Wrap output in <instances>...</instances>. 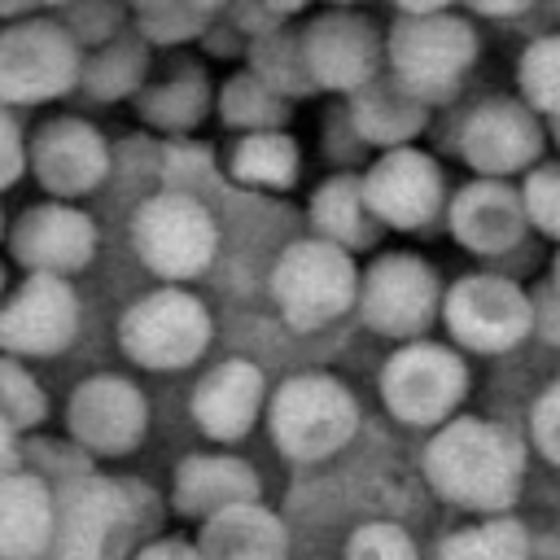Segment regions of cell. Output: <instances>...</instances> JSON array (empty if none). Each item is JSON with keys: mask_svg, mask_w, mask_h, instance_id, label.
<instances>
[{"mask_svg": "<svg viewBox=\"0 0 560 560\" xmlns=\"http://www.w3.org/2000/svg\"><path fill=\"white\" fill-rule=\"evenodd\" d=\"M521 472H525L521 446L486 420H446L424 446V477L455 508H472V512L512 508L521 490Z\"/></svg>", "mask_w": 560, "mask_h": 560, "instance_id": "1", "label": "cell"}, {"mask_svg": "<svg viewBox=\"0 0 560 560\" xmlns=\"http://www.w3.org/2000/svg\"><path fill=\"white\" fill-rule=\"evenodd\" d=\"M359 407L332 376H289L271 398V438L289 459H324L354 438Z\"/></svg>", "mask_w": 560, "mask_h": 560, "instance_id": "2", "label": "cell"}, {"mask_svg": "<svg viewBox=\"0 0 560 560\" xmlns=\"http://www.w3.org/2000/svg\"><path fill=\"white\" fill-rule=\"evenodd\" d=\"M136 512L122 486L83 477L57 494L48 560H127Z\"/></svg>", "mask_w": 560, "mask_h": 560, "instance_id": "3", "label": "cell"}, {"mask_svg": "<svg viewBox=\"0 0 560 560\" xmlns=\"http://www.w3.org/2000/svg\"><path fill=\"white\" fill-rule=\"evenodd\" d=\"M271 289H276V302L293 328H319L354 302L359 276H354V262L346 258L341 245L298 241L276 262Z\"/></svg>", "mask_w": 560, "mask_h": 560, "instance_id": "4", "label": "cell"}, {"mask_svg": "<svg viewBox=\"0 0 560 560\" xmlns=\"http://www.w3.org/2000/svg\"><path fill=\"white\" fill-rule=\"evenodd\" d=\"M122 350L144 368H184L210 341L206 306L184 289H158L140 298L118 324Z\"/></svg>", "mask_w": 560, "mask_h": 560, "instance_id": "5", "label": "cell"}, {"mask_svg": "<svg viewBox=\"0 0 560 560\" xmlns=\"http://www.w3.org/2000/svg\"><path fill=\"white\" fill-rule=\"evenodd\" d=\"M214 241L219 236L210 214L184 192H162L136 214V249L144 267L166 280H188L206 271V262L214 258Z\"/></svg>", "mask_w": 560, "mask_h": 560, "instance_id": "6", "label": "cell"}, {"mask_svg": "<svg viewBox=\"0 0 560 560\" xmlns=\"http://www.w3.org/2000/svg\"><path fill=\"white\" fill-rule=\"evenodd\" d=\"M446 324L459 346L477 354H499L529 332L534 306L503 276H464L446 293Z\"/></svg>", "mask_w": 560, "mask_h": 560, "instance_id": "7", "label": "cell"}, {"mask_svg": "<svg viewBox=\"0 0 560 560\" xmlns=\"http://www.w3.org/2000/svg\"><path fill=\"white\" fill-rule=\"evenodd\" d=\"M385 407L407 424H438L464 398V363L442 346H407L385 363Z\"/></svg>", "mask_w": 560, "mask_h": 560, "instance_id": "8", "label": "cell"}, {"mask_svg": "<svg viewBox=\"0 0 560 560\" xmlns=\"http://www.w3.org/2000/svg\"><path fill=\"white\" fill-rule=\"evenodd\" d=\"M79 74V52L66 31L48 22L9 26L0 35V96L4 101H48L61 96Z\"/></svg>", "mask_w": 560, "mask_h": 560, "instance_id": "9", "label": "cell"}, {"mask_svg": "<svg viewBox=\"0 0 560 560\" xmlns=\"http://www.w3.org/2000/svg\"><path fill=\"white\" fill-rule=\"evenodd\" d=\"M394 66L398 79L416 92H442L451 88L464 66L477 57V39L459 18H442V13H411L398 31H394Z\"/></svg>", "mask_w": 560, "mask_h": 560, "instance_id": "10", "label": "cell"}, {"mask_svg": "<svg viewBox=\"0 0 560 560\" xmlns=\"http://www.w3.org/2000/svg\"><path fill=\"white\" fill-rule=\"evenodd\" d=\"M79 328V302L61 276H31L0 306V346L13 354H57Z\"/></svg>", "mask_w": 560, "mask_h": 560, "instance_id": "11", "label": "cell"}, {"mask_svg": "<svg viewBox=\"0 0 560 560\" xmlns=\"http://www.w3.org/2000/svg\"><path fill=\"white\" fill-rule=\"evenodd\" d=\"M149 411L131 381L92 376L70 394V433L96 455H122L144 438Z\"/></svg>", "mask_w": 560, "mask_h": 560, "instance_id": "12", "label": "cell"}, {"mask_svg": "<svg viewBox=\"0 0 560 560\" xmlns=\"http://www.w3.org/2000/svg\"><path fill=\"white\" fill-rule=\"evenodd\" d=\"M433 306H438V280L420 258L385 254L381 262H372L363 280V319L376 332L389 337L420 332L433 319Z\"/></svg>", "mask_w": 560, "mask_h": 560, "instance_id": "13", "label": "cell"}, {"mask_svg": "<svg viewBox=\"0 0 560 560\" xmlns=\"http://www.w3.org/2000/svg\"><path fill=\"white\" fill-rule=\"evenodd\" d=\"M438 197H442V175L420 149H394L363 175V201L389 228L429 223Z\"/></svg>", "mask_w": 560, "mask_h": 560, "instance_id": "14", "label": "cell"}, {"mask_svg": "<svg viewBox=\"0 0 560 560\" xmlns=\"http://www.w3.org/2000/svg\"><path fill=\"white\" fill-rule=\"evenodd\" d=\"M13 254L35 267V276L79 271L96 254V228L83 210L70 206H35L13 228Z\"/></svg>", "mask_w": 560, "mask_h": 560, "instance_id": "15", "label": "cell"}, {"mask_svg": "<svg viewBox=\"0 0 560 560\" xmlns=\"http://www.w3.org/2000/svg\"><path fill=\"white\" fill-rule=\"evenodd\" d=\"M105 166H109L105 140L79 118H57L35 140V171H39L44 188H52L61 197H79V192L96 188L105 179Z\"/></svg>", "mask_w": 560, "mask_h": 560, "instance_id": "16", "label": "cell"}, {"mask_svg": "<svg viewBox=\"0 0 560 560\" xmlns=\"http://www.w3.org/2000/svg\"><path fill=\"white\" fill-rule=\"evenodd\" d=\"M262 407V376L245 359L219 363L192 394V420L214 442H236L254 429Z\"/></svg>", "mask_w": 560, "mask_h": 560, "instance_id": "17", "label": "cell"}, {"mask_svg": "<svg viewBox=\"0 0 560 560\" xmlns=\"http://www.w3.org/2000/svg\"><path fill=\"white\" fill-rule=\"evenodd\" d=\"M57 521V494L31 477L13 472L0 481V560H48Z\"/></svg>", "mask_w": 560, "mask_h": 560, "instance_id": "18", "label": "cell"}, {"mask_svg": "<svg viewBox=\"0 0 560 560\" xmlns=\"http://www.w3.org/2000/svg\"><path fill=\"white\" fill-rule=\"evenodd\" d=\"M534 153H538V127L525 109H516L508 101H490L464 122V158L481 175L516 171Z\"/></svg>", "mask_w": 560, "mask_h": 560, "instance_id": "19", "label": "cell"}, {"mask_svg": "<svg viewBox=\"0 0 560 560\" xmlns=\"http://www.w3.org/2000/svg\"><path fill=\"white\" fill-rule=\"evenodd\" d=\"M521 223H525V197H516L512 188H503L494 179L468 184L451 210V228H455L459 245H468L477 254H499V249L516 245Z\"/></svg>", "mask_w": 560, "mask_h": 560, "instance_id": "20", "label": "cell"}, {"mask_svg": "<svg viewBox=\"0 0 560 560\" xmlns=\"http://www.w3.org/2000/svg\"><path fill=\"white\" fill-rule=\"evenodd\" d=\"M258 477L236 455H192L175 472V508L184 516H219L223 508L254 503Z\"/></svg>", "mask_w": 560, "mask_h": 560, "instance_id": "21", "label": "cell"}, {"mask_svg": "<svg viewBox=\"0 0 560 560\" xmlns=\"http://www.w3.org/2000/svg\"><path fill=\"white\" fill-rule=\"evenodd\" d=\"M197 547L206 551V560H236V556H254V551H284L289 538H284V525L254 499V503H236V508H223L219 516H210Z\"/></svg>", "mask_w": 560, "mask_h": 560, "instance_id": "22", "label": "cell"}, {"mask_svg": "<svg viewBox=\"0 0 560 560\" xmlns=\"http://www.w3.org/2000/svg\"><path fill=\"white\" fill-rule=\"evenodd\" d=\"M311 61L328 83L350 88L372 70V39L354 22H328L311 39Z\"/></svg>", "mask_w": 560, "mask_h": 560, "instance_id": "23", "label": "cell"}, {"mask_svg": "<svg viewBox=\"0 0 560 560\" xmlns=\"http://www.w3.org/2000/svg\"><path fill=\"white\" fill-rule=\"evenodd\" d=\"M438 560H529V534L512 516H490L481 525L455 529L438 547Z\"/></svg>", "mask_w": 560, "mask_h": 560, "instance_id": "24", "label": "cell"}, {"mask_svg": "<svg viewBox=\"0 0 560 560\" xmlns=\"http://www.w3.org/2000/svg\"><path fill=\"white\" fill-rule=\"evenodd\" d=\"M232 171L241 184H258V188H284L298 171V149L289 136L280 131H258V136H245L236 158H232Z\"/></svg>", "mask_w": 560, "mask_h": 560, "instance_id": "25", "label": "cell"}, {"mask_svg": "<svg viewBox=\"0 0 560 560\" xmlns=\"http://www.w3.org/2000/svg\"><path fill=\"white\" fill-rule=\"evenodd\" d=\"M368 201H363V184L354 179H332L319 188L315 197V223L328 232L332 245H359L368 236Z\"/></svg>", "mask_w": 560, "mask_h": 560, "instance_id": "26", "label": "cell"}, {"mask_svg": "<svg viewBox=\"0 0 560 560\" xmlns=\"http://www.w3.org/2000/svg\"><path fill=\"white\" fill-rule=\"evenodd\" d=\"M521 92L534 109L560 122V35H547L521 57Z\"/></svg>", "mask_w": 560, "mask_h": 560, "instance_id": "27", "label": "cell"}, {"mask_svg": "<svg viewBox=\"0 0 560 560\" xmlns=\"http://www.w3.org/2000/svg\"><path fill=\"white\" fill-rule=\"evenodd\" d=\"M0 420L9 429H31L44 420V394L18 363H0Z\"/></svg>", "mask_w": 560, "mask_h": 560, "instance_id": "28", "label": "cell"}, {"mask_svg": "<svg viewBox=\"0 0 560 560\" xmlns=\"http://www.w3.org/2000/svg\"><path fill=\"white\" fill-rule=\"evenodd\" d=\"M346 560H420L416 542L402 525L394 521H368L350 534L346 542Z\"/></svg>", "mask_w": 560, "mask_h": 560, "instance_id": "29", "label": "cell"}, {"mask_svg": "<svg viewBox=\"0 0 560 560\" xmlns=\"http://www.w3.org/2000/svg\"><path fill=\"white\" fill-rule=\"evenodd\" d=\"M525 214H529L542 232L560 236V171H538V175H529V184H525Z\"/></svg>", "mask_w": 560, "mask_h": 560, "instance_id": "30", "label": "cell"}, {"mask_svg": "<svg viewBox=\"0 0 560 560\" xmlns=\"http://www.w3.org/2000/svg\"><path fill=\"white\" fill-rule=\"evenodd\" d=\"M534 442L547 455V464L560 468V385H551L538 402H534Z\"/></svg>", "mask_w": 560, "mask_h": 560, "instance_id": "31", "label": "cell"}, {"mask_svg": "<svg viewBox=\"0 0 560 560\" xmlns=\"http://www.w3.org/2000/svg\"><path fill=\"white\" fill-rule=\"evenodd\" d=\"M22 175V136L13 127V118L0 109V188L13 184Z\"/></svg>", "mask_w": 560, "mask_h": 560, "instance_id": "32", "label": "cell"}, {"mask_svg": "<svg viewBox=\"0 0 560 560\" xmlns=\"http://www.w3.org/2000/svg\"><path fill=\"white\" fill-rule=\"evenodd\" d=\"M131 560H206L201 547L192 542H179V538H166V542H149L144 551H136Z\"/></svg>", "mask_w": 560, "mask_h": 560, "instance_id": "33", "label": "cell"}, {"mask_svg": "<svg viewBox=\"0 0 560 560\" xmlns=\"http://www.w3.org/2000/svg\"><path fill=\"white\" fill-rule=\"evenodd\" d=\"M13 433H18V429H9V424L0 420V481L18 472V451H13Z\"/></svg>", "mask_w": 560, "mask_h": 560, "instance_id": "34", "label": "cell"}, {"mask_svg": "<svg viewBox=\"0 0 560 560\" xmlns=\"http://www.w3.org/2000/svg\"><path fill=\"white\" fill-rule=\"evenodd\" d=\"M398 9H407V13H438L446 0H394Z\"/></svg>", "mask_w": 560, "mask_h": 560, "instance_id": "35", "label": "cell"}, {"mask_svg": "<svg viewBox=\"0 0 560 560\" xmlns=\"http://www.w3.org/2000/svg\"><path fill=\"white\" fill-rule=\"evenodd\" d=\"M236 560H289L284 551H254V556H236Z\"/></svg>", "mask_w": 560, "mask_h": 560, "instance_id": "36", "label": "cell"}, {"mask_svg": "<svg viewBox=\"0 0 560 560\" xmlns=\"http://www.w3.org/2000/svg\"><path fill=\"white\" fill-rule=\"evenodd\" d=\"M556 289H560V258H556Z\"/></svg>", "mask_w": 560, "mask_h": 560, "instance_id": "37", "label": "cell"}, {"mask_svg": "<svg viewBox=\"0 0 560 560\" xmlns=\"http://www.w3.org/2000/svg\"><path fill=\"white\" fill-rule=\"evenodd\" d=\"M556 127H560V122H556Z\"/></svg>", "mask_w": 560, "mask_h": 560, "instance_id": "38", "label": "cell"}]
</instances>
